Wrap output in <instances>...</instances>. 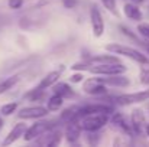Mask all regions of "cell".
<instances>
[{"label": "cell", "mask_w": 149, "mask_h": 147, "mask_svg": "<svg viewBox=\"0 0 149 147\" xmlns=\"http://www.w3.org/2000/svg\"><path fill=\"white\" fill-rule=\"evenodd\" d=\"M107 52H111V53H116V55H123L132 61H135L136 63L139 65H145L149 63V59L146 55H143L142 52H139L138 49L130 48V46H126V45H120V43H109L106 46Z\"/></svg>", "instance_id": "6da1fadb"}, {"label": "cell", "mask_w": 149, "mask_h": 147, "mask_svg": "<svg viewBox=\"0 0 149 147\" xmlns=\"http://www.w3.org/2000/svg\"><path fill=\"white\" fill-rule=\"evenodd\" d=\"M109 114H88L78 120L83 131H99L109 123Z\"/></svg>", "instance_id": "7a4b0ae2"}, {"label": "cell", "mask_w": 149, "mask_h": 147, "mask_svg": "<svg viewBox=\"0 0 149 147\" xmlns=\"http://www.w3.org/2000/svg\"><path fill=\"white\" fill-rule=\"evenodd\" d=\"M113 112H114V107L110 105V104H106V102H91V104H86V105L80 107L77 121L81 117L88 115V114H109L110 115Z\"/></svg>", "instance_id": "3957f363"}, {"label": "cell", "mask_w": 149, "mask_h": 147, "mask_svg": "<svg viewBox=\"0 0 149 147\" xmlns=\"http://www.w3.org/2000/svg\"><path fill=\"white\" fill-rule=\"evenodd\" d=\"M54 127H55V121H48V120L36 121L35 124L28 127V130L23 134V139H25V141H32V140H35L39 136H42L44 133H47L48 130L54 128Z\"/></svg>", "instance_id": "277c9868"}, {"label": "cell", "mask_w": 149, "mask_h": 147, "mask_svg": "<svg viewBox=\"0 0 149 147\" xmlns=\"http://www.w3.org/2000/svg\"><path fill=\"white\" fill-rule=\"evenodd\" d=\"M127 71V68L120 62V63H107V65H90L88 72L94 74V75H119V74H125Z\"/></svg>", "instance_id": "5b68a950"}, {"label": "cell", "mask_w": 149, "mask_h": 147, "mask_svg": "<svg viewBox=\"0 0 149 147\" xmlns=\"http://www.w3.org/2000/svg\"><path fill=\"white\" fill-rule=\"evenodd\" d=\"M149 99V88L142 90L138 92H130V94H120L114 98L116 104L119 105H132V104H139Z\"/></svg>", "instance_id": "8992f818"}, {"label": "cell", "mask_w": 149, "mask_h": 147, "mask_svg": "<svg viewBox=\"0 0 149 147\" xmlns=\"http://www.w3.org/2000/svg\"><path fill=\"white\" fill-rule=\"evenodd\" d=\"M49 110L44 105H31V107H25L19 111L17 117L20 120H38L42 118L45 115H48Z\"/></svg>", "instance_id": "52a82bcc"}, {"label": "cell", "mask_w": 149, "mask_h": 147, "mask_svg": "<svg viewBox=\"0 0 149 147\" xmlns=\"http://www.w3.org/2000/svg\"><path fill=\"white\" fill-rule=\"evenodd\" d=\"M61 140H62V133H61V130H58L56 127H54V128H51L48 130L47 133H44L42 136H39V137H36L35 139V143L38 144V146H58L59 143H61Z\"/></svg>", "instance_id": "ba28073f"}, {"label": "cell", "mask_w": 149, "mask_h": 147, "mask_svg": "<svg viewBox=\"0 0 149 147\" xmlns=\"http://www.w3.org/2000/svg\"><path fill=\"white\" fill-rule=\"evenodd\" d=\"M130 126L133 130V136H142V133L146 128V121H145V114L141 108H135L130 112Z\"/></svg>", "instance_id": "9c48e42d"}, {"label": "cell", "mask_w": 149, "mask_h": 147, "mask_svg": "<svg viewBox=\"0 0 149 147\" xmlns=\"http://www.w3.org/2000/svg\"><path fill=\"white\" fill-rule=\"evenodd\" d=\"M110 126L119 131V133H123L126 136H133V130H132V126L126 121L125 115L122 112H113L111 114V118H110Z\"/></svg>", "instance_id": "30bf717a"}, {"label": "cell", "mask_w": 149, "mask_h": 147, "mask_svg": "<svg viewBox=\"0 0 149 147\" xmlns=\"http://www.w3.org/2000/svg\"><path fill=\"white\" fill-rule=\"evenodd\" d=\"M83 91L88 95H94V97H100L107 94V85L101 84L97 78H88L84 81L83 85Z\"/></svg>", "instance_id": "8fae6325"}, {"label": "cell", "mask_w": 149, "mask_h": 147, "mask_svg": "<svg viewBox=\"0 0 149 147\" xmlns=\"http://www.w3.org/2000/svg\"><path fill=\"white\" fill-rule=\"evenodd\" d=\"M90 22H91V30L96 38H101L104 33V20L101 17V13L97 6H91L90 9Z\"/></svg>", "instance_id": "7c38bea8"}, {"label": "cell", "mask_w": 149, "mask_h": 147, "mask_svg": "<svg viewBox=\"0 0 149 147\" xmlns=\"http://www.w3.org/2000/svg\"><path fill=\"white\" fill-rule=\"evenodd\" d=\"M101 84L107 85V87H119V88H125L129 87L130 79L127 77H125L123 74L119 75H103V78H97Z\"/></svg>", "instance_id": "4fadbf2b"}, {"label": "cell", "mask_w": 149, "mask_h": 147, "mask_svg": "<svg viewBox=\"0 0 149 147\" xmlns=\"http://www.w3.org/2000/svg\"><path fill=\"white\" fill-rule=\"evenodd\" d=\"M28 130V126L25 124V123H17V124H15L13 126V128L9 131V134L4 137V140L1 141V144L3 146H10V144H13L15 141H17L20 137H23V134H25V131Z\"/></svg>", "instance_id": "5bb4252c"}, {"label": "cell", "mask_w": 149, "mask_h": 147, "mask_svg": "<svg viewBox=\"0 0 149 147\" xmlns=\"http://www.w3.org/2000/svg\"><path fill=\"white\" fill-rule=\"evenodd\" d=\"M62 72H64V66H61L59 69H55V71L48 72V74L42 78V81L39 82V85H38L35 90H39V91H45V90H48V88L52 87L55 82H58V79L61 78Z\"/></svg>", "instance_id": "9a60e30c"}, {"label": "cell", "mask_w": 149, "mask_h": 147, "mask_svg": "<svg viewBox=\"0 0 149 147\" xmlns=\"http://www.w3.org/2000/svg\"><path fill=\"white\" fill-rule=\"evenodd\" d=\"M81 131H83V128H81V126H80L78 121H70V123H67L64 136H65V139H67L68 143L74 144V143H77V140L80 139Z\"/></svg>", "instance_id": "2e32d148"}, {"label": "cell", "mask_w": 149, "mask_h": 147, "mask_svg": "<svg viewBox=\"0 0 149 147\" xmlns=\"http://www.w3.org/2000/svg\"><path fill=\"white\" fill-rule=\"evenodd\" d=\"M123 12H125V16L130 20H135V22H141L143 14L141 12V9L136 6V3H126L125 7H123Z\"/></svg>", "instance_id": "e0dca14e"}, {"label": "cell", "mask_w": 149, "mask_h": 147, "mask_svg": "<svg viewBox=\"0 0 149 147\" xmlns=\"http://www.w3.org/2000/svg\"><path fill=\"white\" fill-rule=\"evenodd\" d=\"M90 65H107V63H120V59L114 55H96L88 58Z\"/></svg>", "instance_id": "ac0fdd59"}, {"label": "cell", "mask_w": 149, "mask_h": 147, "mask_svg": "<svg viewBox=\"0 0 149 147\" xmlns=\"http://www.w3.org/2000/svg\"><path fill=\"white\" fill-rule=\"evenodd\" d=\"M52 91L55 92V94H59V95H62V97H71L74 92H72V90H71V87L67 84V82H55L54 85H52Z\"/></svg>", "instance_id": "d6986e66"}, {"label": "cell", "mask_w": 149, "mask_h": 147, "mask_svg": "<svg viewBox=\"0 0 149 147\" xmlns=\"http://www.w3.org/2000/svg\"><path fill=\"white\" fill-rule=\"evenodd\" d=\"M62 104H64V97L54 92L49 97L48 102H47V108H48L49 111H58V110L62 107Z\"/></svg>", "instance_id": "ffe728a7"}, {"label": "cell", "mask_w": 149, "mask_h": 147, "mask_svg": "<svg viewBox=\"0 0 149 147\" xmlns=\"http://www.w3.org/2000/svg\"><path fill=\"white\" fill-rule=\"evenodd\" d=\"M17 81H19V77H17V75H13V77H10V78L1 81V82H0V95L4 94L6 91H9L10 88H13V87L17 84Z\"/></svg>", "instance_id": "44dd1931"}, {"label": "cell", "mask_w": 149, "mask_h": 147, "mask_svg": "<svg viewBox=\"0 0 149 147\" xmlns=\"http://www.w3.org/2000/svg\"><path fill=\"white\" fill-rule=\"evenodd\" d=\"M139 81L143 85H149V63L142 65L141 72H139Z\"/></svg>", "instance_id": "7402d4cb"}, {"label": "cell", "mask_w": 149, "mask_h": 147, "mask_svg": "<svg viewBox=\"0 0 149 147\" xmlns=\"http://www.w3.org/2000/svg\"><path fill=\"white\" fill-rule=\"evenodd\" d=\"M16 108H17V102L4 104V105H1V108H0V114H1V115H10V114H13V112L16 111Z\"/></svg>", "instance_id": "603a6c76"}, {"label": "cell", "mask_w": 149, "mask_h": 147, "mask_svg": "<svg viewBox=\"0 0 149 147\" xmlns=\"http://www.w3.org/2000/svg\"><path fill=\"white\" fill-rule=\"evenodd\" d=\"M103 6L114 16H117V0H100Z\"/></svg>", "instance_id": "cb8c5ba5"}, {"label": "cell", "mask_w": 149, "mask_h": 147, "mask_svg": "<svg viewBox=\"0 0 149 147\" xmlns=\"http://www.w3.org/2000/svg\"><path fill=\"white\" fill-rule=\"evenodd\" d=\"M138 33L149 41V23H139L138 25Z\"/></svg>", "instance_id": "d4e9b609"}, {"label": "cell", "mask_w": 149, "mask_h": 147, "mask_svg": "<svg viewBox=\"0 0 149 147\" xmlns=\"http://www.w3.org/2000/svg\"><path fill=\"white\" fill-rule=\"evenodd\" d=\"M97 131H88L87 134V143L90 146H96L99 143V134H96Z\"/></svg>", "instance_id": "484cf974"}, {"label": "cell", "mask_w": 149, "mask_h": 147, "mask_svg": "<svg viewBox=\"0 0 149 147\" xmlns=\"http://www.w3.org/2000/svg\"><path fill=\"white\" fill-rule=\"evenodd\" d=\"M84 75H83V71H78V72H75V74H72L71 77H70V81L72 82V84H78V82H83L84 81Z\"/></svg>", "instance_id": "4316f807"}, {"label": "cell", "mask_w": 149, "mask_h": 147, "mask_svg": "<svg viewBox=\"0 0 149 147\" xmlns=\"http://www.w3.org/2000/svg\"><path fill=\"white\" fill-rule=\"evenodd\" d=\"M88 68H90V63H88V62L74 63V65L71 66V69H74V71H88Z\"/></svg>", "instance_id": "83f0119b"}, {"label": "cell", "mask_w": 149, "mask_h": 147, "mask_svg": "<svg viewBox=\"0 0 149 147\" xmlns=\"http://www.w3.org/2000/svg\"><path fill=\"white\" fill-rule=\"evenodd\" d=\"M7 4H9L10 9L17 10V9H20L23 6V0H7Z\"/></svg>", "instance_id": "f1b7e54d"}, {"label": "cell", "mask_w": 149, "mask_h": 147, "mask_svg": "<svg viewBox=\"0 0 149 147\" xmlns=\"http://www.w3.org/2000/svg\"><path fill=\"white\" fill-rule=\"evenodd\" d=\"M120 30H122V32H123V33H125L126 36H129L130 39H133V41H138V38H136V36H135V35H133V33H132V32H130V30H129V29L126 28V26L120 25Z\"/></svg>", "instance_id": "f546056e"}, {"label": "cell", "mask_w": 149, "mask_h": 147, "mask_svg": "<svg viewBox=\"0 0 149 147\" xmlns=\"http://www.w3.org/2000/svg\"><path fill=\"white\" fill-rule=\"evenodd\" d=\"M64 6L67 9H71V7L75 6V0H64Z\"/></svg>", "instance_id": "4dcf8cb0"}, {"label": "cell", "mask_w": 149, "mask_h": 147, "mask_svg": "<svg viewBox=\"0 0 149 147\" xmlns=\"http://www.w3.org/2000/svg\"><path fill=\"white\" fill-rule=\"evenodd\" d=\"M145 131H146V136H148V139H149V123L146 124V128H145Z\"/></svg>", "instance_id": "1f68e13d"}, {"label": "cell", "mask_w": 149, "mask_h": 147, "mask_svg": "<svg viewBox=\"0 0 149 147\" xmlns=\"http://www.w3.org/2000/svg\"><path fill=\"white\" fill-rule=\"evenodd\" d=\"M133 3H143V0H132Z\"/></svg>", "instance_id": "d6a6232c"}, {"label": "cell", "mask_w": 149, "mask_h": 147, "mask_svg": "<svg viewBox=\"0 0 149 147\" xmlns=\"http://www.w3.org/2000/svg\"><path fill=\"white\" fill-rule=\"evenodd\" d=\"M1 127H3V121H1V117H0V130H1Z\"/></svg>", "instance_id": "836d02e7"}, {"label": "cell", "mask_w": 149, "mask_h": 147, "mask_svg": "<svg viewBox=\"0 0 149 147\" xmlns=\"http://www.w3.org/2000/svg\"><path fill=\"white\" fill-rule=\"evenodd\" d=\"M146 46V50H148V53H149V45H145Z\"/></svg>", "instance_id": "e575fe53"}]
</instances>
